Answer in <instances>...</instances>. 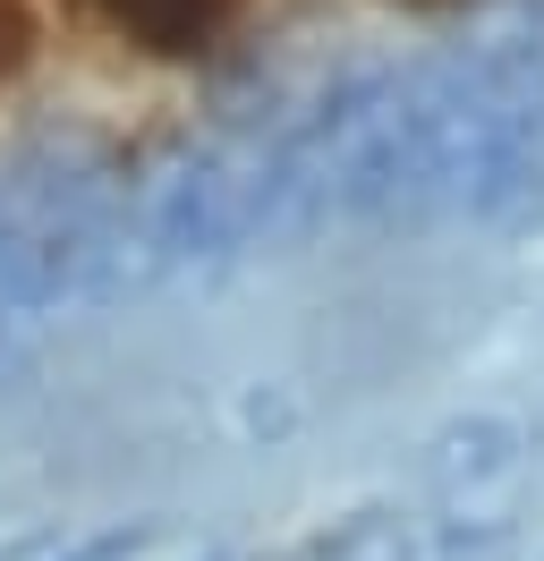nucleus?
<instances>
[{
    "label": "nucleus",
    "mask_w": 544,
    "mask_h": 561,
    "mask_svg": "<svg viewBox=\"0 0 544 561\" xmlns=\"http://www.w3.org/2000/svg\"><path fill=\"white\" fill-rule=\"evenodd\" d=\"M68 9L111 43H128L136 60H204L247 18V0H68Z\"/></svg>",
    "instance_id": "nucleus-1"
},
{
    "label": "nucleus",
    "mask_w": 544,
    "mask_h": 561,
    "mask_svg": "<svg viewBox=\"0 0 544 561\" xmlns=\"http://www.w3.org/2000/svg\"><path fill=\"white\" fill-rule=\"evenodd\" d=\"M43 60V0H0V111Z\"/></svg>",
    "instance_id": "nucleus-2"
}]
</instances>
